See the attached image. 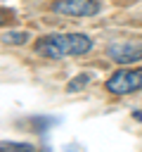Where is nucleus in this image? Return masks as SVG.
<instances>
[{"mask_svg":"<svg viewBox=\"0 0 142 152\" xmlns=\"http://www.w3.org/2000/svg\"><path fill=\"white\" fill-rule=\"evenodd\" d=\"M52 10L64 17H92L99 12L97 0H54Z\"/></svg>","mask_w":142,"mask_h":152,"instance_id":"obj_3","label":"nucleus"},{"mask_svg":"<svg viewBox=\"0 0 142 152\" xmlns=\"http://www.w3.org/2000/svg\"><path fill=\"white\" fill-rule=\"evenodd\" d=\"M142 88V69H121L106 81V90L114 95L135 93Z\"/></svg>","mask_w":142,"mask_h":152,"instance_id":"obj_2","label":"nucleus"},{"mask_svg":"<svg viewBox=\"0 0 142 152\" xmlns=\"http://www.w3.org/2000/svg\"><path fill=\"white\" fill-rule=\"evenodd\" d=\"M109 57L118 64H130V62H137L142 59V43H133V40H125V43H114L109 45Z\"/></svg>","mask_w":142,"mask_h":152,"instance_id":"obj_4","label":"nucleus"},{"mask_svg":"<svg viewBox=\"0 0 142 152\" xmlns=\"http://www.w3.org/2000/svg\"><path fill=\"white\" fill-rule=\"evenodd\" d=\"M90 38L83 33H54V36H43L36 40V55L50 57V59H62V57H73V55H85L90 50Z\"/></svg>","mask_w":142,"mask_h":152,"instance_id":"obj_1","label":"nucleus"},{"mask_svg":"<svg viewBox=\"0 0 142 152\" xmlns=\"http://www.w3.org/2000/svg\"><path fill=\"white\" fill-rule=\"evenodd\" d=\"M88 81H90V76H88V74H78L73 81H69V83H66V93H76V90H80L83 86H88Z\"/></svg>","mask_w":142,"mask_h":152,"instance_id":"obj_5","label":"nucleus"},{"mask_svg":"<svg viewBox=\"0 0 142 152\" xmlns=\"http://www.w3.org/2000/svg\"><path fill=\"white\" fill-rule=\"evenodd\" d=\"M2 43H12V45L26 43V33H21V31H7V33L2 36Z\"/></svg>","mask_w":142,"mask_h":152,"instance_id":"obj_6","label":"nucleus"}]
</instances>
